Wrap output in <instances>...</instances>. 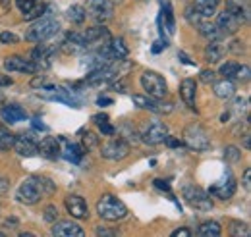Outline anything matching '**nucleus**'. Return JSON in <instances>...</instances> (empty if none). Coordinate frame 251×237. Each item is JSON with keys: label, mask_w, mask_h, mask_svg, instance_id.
<instances>
[{"label": "nucleus", "mask_w": 251, "mask_h": 237, "mask_svg": "<svg viewBox=\"0 0 251 237\" xmlns=\"http://www.w3.org/2000/svg\"><path fill=\"white\" fill-rule=\"evenodd\" d=\"M155 187L160 189V191H166L168 195H170V185H168V181H162V179H155Z\"/></svg>", "instance_id": "obj_48"}, {"label": "nucleus", "mask_w": 251, "mask_h": 237, "mask_svg": "<svg viewBox=\"0 0 251 237\" xmlns=\"http://www.w3.org/2000/svg\"><path fill=\"white\" fill-rule=\"evenodd\" d=\"M195 95H197V83H195V79H191V77L184 79L180 83V96L186 102V106H189V108L195 106Z\"/></svg>", "instance_id": "obj_21"}, {"label": "nucleus", "mask_w": 251, "mask_h": 237, "mask_svg": "<svg viewBox=\"0 0 251 237\" xmlns=\"http://www.w3.org/2000/svg\"><path fill=\"white\" fill-rule=\"evenodd\" d=\"M12 145H14V135H12V133H8V131L0 125V152L10 150Z\"/></svg>", "instance_id": "obj_36"}, {"label": "nucleus", "mask_w": 251, "mask_h": 237, "mask_svg": "<svg viewBox=\"0 0 251 237\" xmlns=\"http://www.w3.org/2000/svg\"><path fill=\"white\" fill-rule=\"evenodd\" d=\"M213 91H215V95L222 98V100H228V98H232L234 96V93H236V85H234V81L232 79H222V81H215L213 83Z\"/></svg>", "instance_id": "obj_23"}, {"label": "nucleus", "mask_w": 251, "mask_h": 237, "mask_svg": "<svg viewBox=\"0 0 251 237\" xmlns=\"http://www.w3.org/2000/svg\"><path fill=\"white\" fill-rule=\"evenodd\" d=\"M236 187H238V183H236L234 176H232L230 172H226V176L220 179L219 183L211 185L207 193H209V195H215V197H219V199H222V201H228V199H232V197H234V193H236Z\"/></svg>", "instance_id": "obj_8"}, {"label": "nucleus", "mask_w": 251, "mask_h": 237, "mask_svg": "<svg viewBox=\"0 0 251 237\" xmlns=\"http://www.w3.org/2000/svg\"><path fill=\"white\" fill-rule=\"evenodd\" d=\"M234 79H240V81L244 79V81H248V79H250V66H240Z\"/></svg>", "instance_id": "obj_43"}, {"label": "nucleus", "mask_w": 251, "mask_h": 237, "mask_svg": "<svg viewBox=\"0 0 251 237\" xmlns=\"http://www.w3.org/2000/svg\"><path fill=\"white\" fill-rule=\"evenodd\" d=\"M133 104L137 108H143V110H151V112H170L172 106L170 104H164L160 102V98H153V96H143V95H133L131 96Z\"/></svg>", "instance_id": "obj_13"}, {"label": "nucleus", "mask_w": 251, "mask_h": 237, "mask_svg": "<svg viewBox=\"0 0 251 237\" xmlns=\"http://www.w3.org/2000/svg\"><path fill=\"white\" fill-rule=\"evenodd\" d=\"M14 81H12V77L10 75H2L0 73V89H6V87H10Z\"/></svg>", "instance_id": "obj_49"}, {"label": "nucleus", "mask_w": 251, "mask_h": 237, "mask_svg": "<svg viewBox=\"0 0 251 237\" xmlns=\"http://www.w3.org/2000/svg\"><path fill=\"white\" fill-rule=\"evenodd\" d=\"M226 10L230 14H234L242 24L250 20V10H248V4L244 0H226Z\"/></svg>", "instance_id": "obj_22"}, {"label": "nucleus", "mask_w": 251, "mask_h": 237, "mask_svg": "<svg viewBox=\"0 0 251 237\" xmlns=\"http://www.w3.org/2000/svg\"><path fill=\"white\" fill-rule=\"evenodd\" d=\"M224 54H226V48H224V45H220L219 41H213V43L205 48V60H207L209 64L220 62V60L224 58Z\"/></svg>", "instance_id": "obj_24"}, {"label": "nucleus", "mask_w": 251, "mask_h": 237, "mask_svg": "<svg viewBox=\"0 0 251 237\" xmlns=\"http://www.w3.org/2000/svg\"><path fill=\"white\" fill-rule=\"evenodd\" d=\"M64 205H66V210L70 212L72 218H77V220H83L89 216V208H87V203L83 197L79 195H68L64 199Z\"/></svg>", "instance_id": "obj_11"}, {"label": "nucleus", "mask_w": 251, "mask_h": 237, "mask_svg": "<svg viewBox=\"0 0 251 237\" xmlns=\"http://www.w3.org/2000/svg\"><path fill=\"white\" fill-rule=\"evenodd\" d=\"M56 54V48L54 47H49V45H43L39 43V47H35L31 52V62L37 66V70H45L50 66L52 56Z\"/></svg>", "instance_id": "obj_12"}, {"label": "nucleus", "mask_w": 251, "mask_h": 237, "mask_svg": "<svg viewBox=\"0 0 251 237\" xmlns=\"http://www.w3.org/2000/svg\"><path fill=\"white\" fill-rule=\"evenodd\" d=\"M242 145H244V148H248V150L251 148V135H250V129H246V133H244V139H242Z\"/></svg>", "instance_id": "obj_52"}, {"label": "nucleus", "mask_w": 251, "mask_h": 237, "mask_svg": "<svg viewBox=\"0 0 251 237\" xmlns=\"http://www.w3.org/2000/svg\"><path fill=\"white\" fill-rule=\"evenodd\" d=\"M186 20H188L191 25H195V27H197L205 18L195 10V6H188V8H186Z\"/></svg>", "instance_id": "obj_37"}, {"label": "nucleus", "mask_w": 251, "mask_h": 237, "mask_svg": "<svg viewBox=\"0 0 251 237\" xmlns=\"http://www.w3.org/2000/svg\"><path fill=\"white\" fill-rule=\"evenodd\" d=\"M81 147L85 150H93L99 147V137L91 131H81Z\"/></svg>", "instance_id": "obj_33"}, {"label": "nucleus", "mask_w": 251, "mask_h": 237, "mask_svg": "<svg viewBox=\"0 0 251 237\" xmlns=\"http://www.w3.org/2000/svg\"><path fill=\"white\" fill-rule=\"evenodd\" d=\"M2 236H4V234H2V232H0V237H2Z\"/></svg>", "instance_id": "obj_59"}, {"label": "nucleus", "mask_w": 251, "mask_h": 237, "mask_svg": "<svg viewBox=\"0 0 251 237\" xmlns=\"http://www.w3.org/2000/svg\"><path fill=\"white\" fill-rule=\"evenodd\" d=\"M0 118L4 119L6 123L14 125L18 121H24V119L27 118V114H25V110L20 104H6V106L0 108Z\"/></svg>", "instance_id": "obj_19"}, {"label": "nucleus", "mask_w": 251, "mask_h": 237, "mask_svg": "<svg viewBox=\"0 0 251 237\" xmlns=\"http://www.w3.org/2000/svg\"><path fill=\"white\" fill-rule=\"evenodd\" d=\"M83 37H85V43L87 45H104L106 41H110V31L106 29L104 25H93V27H89V29L83 33Z\"/></svg>", "instance_id": "obj_20"}, {"label": "nucleus", "mask_w": 251, "mask_h": 237, "mask_svg": "<svg viewBox=\"0 0 251 237\" xmlns=\"http://www.w3.org/2000/svg\"><path fill=\"white\" fill-rule=\"evenodd\" d=\"M97 236H120L118 230H108V228H97Z\"/></svg>", "instance_id": "obj_46"}, {"label": "nucleus", "mask_w": 251, "mask_h": 237, "mask_svg": "<svg viewBox=\"0 0 251 237\" xmlns=\"http://www.w3.org/2000/svg\"><path fill=\"white\" fill-rule=\"evenodd\" d=\"M10 187H12V183H10V179L0 178V195H6V193L10 191Z\"/></svg>", "instance_id": "obj_45"}, {"label": "nucleus", "mask_w": 251, "mask_h": 237, "mask_svg": "<svg viewBox=\"0 0 251 237\" xmlns=\"http://www.w3.org/2000/svg\"><path fill=\"white\" fill-rule=\"evenodd\" d=\"M43 216H45V220H47L49 224H54V222L58 220V208L50 205V207L45 208V214H43Z\"/></svg>", "instance_id": "obj_39"}, {"label": "nucleus", "mask_w": 251, "mask_h": 237, "mask_svg": "<svg viewBox=\"0 0 251 237\" xmlns=\"http://www.w3.org/2000/svg\"><path fill=\"white\" fill-rule=\"evenodd\" d=\"M141 87L145 89V93H147L149 96L160 98V100H162V98L166 96V93H168L164 77H162L160 73H157V71H153V70L143 71V75H141Z\"/></svg>", "instance_id": "obj_4"}, {"label": "nucleus", "mask_w": 251, "mask_h": 237, "mask_svg": "<svg viewBox=\"0 0 251 237\" xmlns=\"http://www.w3.org/2000/svg\"><path fill=\"white\" fill-rule=\"evenodd\" d=\"M97 212H99V216L102 220L118 222V220L126 218L127 207H126L118 197H114V195H102L99 199V203H97Z\"/></svg>", "instance_id": "obj_1"}, {"label": "nucleus", "mask_w": 251, "mask_h": 237, "mask_svg": "<svg viewBox=\"0 0 251 237\" xmlns=\"http://www.w3.org/2000/svg\"><path fill=\"white\" fill-rule=\"evenodd\" d=\"M97 104H99L100 108H102V106H110V104H112V98H110V96H99V98H97Z\"/></svg>", "instance_id": "obj_51"}, {"label": "nucleus", "mask_w": 251, "mask_h": 237, "mask_svg": "<svg viewBox=\"0 0 251 237\" xmlns=\"http://www.w3.org/2000/svg\"><path fill=\"white\" fill-rule=\"evenodd\" d=\"M197 234L201 237H219L222 234V228L217 220H211V222H203L197 230Z\"/></svg>", "instance_id": "obj_29"}, {"label": "nucleus", "mask_w": 251, "mask_h": 237, "mask_svg": "<svg viewBox=\"0 0 251 237\" xmlns=\"http://www.w3.org/2000/svg\"><path fill=\"white\" fill-rule=\"evenodd\" d=\"M39 154H43L45 158H50V160H56L58 156H62V147H60V139L56 137H45L41 139V143L37 145Z\"/></svg>", "instance_id": "obj_16"}, {"label": "nucleus", "mask_w": 251, "mask_h": 237, "mask_svg": "<svg viewBox=\"0 0 251 237\" xmlns=\"http://www.w3.org/2000/svg\"><path fill=\"white\" fill-rule=\"evenodd\" d=\"M220 0H195V10L203 16V18H211L217 14V6Z\"/></svg>", "instance_id": "obj_28"}, {"label": "nucleus", "mask_w": 251, "mask_h": 237, "mask_svg": "<svg viewBox=\"0 0 251 237\" xmlns=\"http://www.w3.org/2000/svg\"><path fill=\"white\" fill-rule=\"evenodd\" d=\"M230 236L232 237H250L251 236L250 224L240 222V220H234V222L230 224Z\"/></svg>", "instance_id": "obj_32"}, {"label": "nucleus", "mask_w": 251, "mask_h": 237, "mask_svg": "<svg viewBox=\"0 0 251 237\" xmlns=\"http://www.w3.org/2000/svg\"><path fill=\"white\" fill-rule=\"evenodd\" d=\"M66 16H68V20H70V22H74V24L81 25V24L85 22L87 12H85V8H83L81 4H74V6H70V8H68Z\"/></svg>", "instance_id": "obj_31"}, {"label": "nucleus", "mask_w": 251, "mask_h": 237, "mask_svg": "<svg viewBox=\"0 0 251 237\" xmlns=\"http://www.w3.org/2000/svg\"><path fill=\"white\" fill-rule=\"evenodd\" d=\"M62 154L66 160H70L72 164H79L81 162V158H83V154H85V148L81 147V145H66L62 148Z\"/></svg>", "instance_id": "obj_27"}, {"label": "nucleus", "mask_w": 251, "mask_h": 237, "mask_svg": "<svg viewBox=\"0 0 251 237\" xmlns=\"http://www.w3.org/2000/svg\"><path fill=\"white\" fill-rule=\"evenodd\" d=\"M100 154L108 160H124L126 156L129 154V143L126 141L124 137H118V139H112L108 143H104L100 148Z\"/></svg>", "instance_id": "obj_7"}, {"label": "nucleus", "mask_w": 251, "mask_h": 237, "mask_svg": "<svg viewBox=\"0 0 251 237\" xmlns=\"http://www.w3.org/2000/svg\"><path fill=\"white\" fill-rule=\"evenodd\" d=\"M166 47H168V43L160 39V43H157V45H153V54H158V52H160L162 48H166Z\"/></svg>", "instance_id": "obj_53"}, {"label": "nucleus", "mask_w": 251, "mask_h": 237, "mask_svg": "<svg viewBox=\"0 0 251 237\" xmlns=\"http://www.w3.org/2000/svg\"><path fill=\"white\" fill-rule=\"evenodd\" d=\"M83 8H85V12L93 18L95 22H99V24L110 20L112 14H114V2L112 0H87L83 4Z\"/></svg>", "instance_id": "obj_6"}, {"label": "nucleus", "mask_w": 251, "mask_h": 237, "mask_svg": "<svg viewBox=\"0 0 251 237\" xmlns=\"http://www.w3.org/2000/svg\"><path fill=\"white\" fill-rule=\"evenodd\" d=\"M238 68H240V64L234 62V60H230V62H226V64L220 66V73H222V77H226V79H234L236 73H238Z\"/></svg>", "instance_id": "obj_34"}, {"label": "nucleus", "mask_w": 251, "mask_h": 237, "mask_svg": "<svg viewBox=\"0 0 251 237\" xmlns=\"http://www.w3.org/2000/svg\"><path fill=\"white\" fill-rule=\"evenodd\" d=\"M193 234H191V230H188V228H178V230H174L172 232V237H191Z\"/></svg>", "instance_id": "obj_44"}, {"label": "nucleus", "mask_w": 251, "mask_h": 237, "mask_svg": "<svg viewBox=\"0 0 251 237\" xmlns=\"http://www.w3.org/2000/svg\"><path fill=\"white\" fill-rule=\"evenodd\" d=\"M197 29H199V33L209 41V43H213V41H220V31L217 29V25L215 24H211V22H207V18L197 25Z\"/></svg>", "instance_id": "obj_26"}, {"label": "nucleus", "mask_w": 251, "mask_h": 237, "mask_svg": "<svg viewBox=\"0 0 251 237\" xmlns=\"http://www.w3.org/2000/svg\"><path fill=\"white\" fill-rule=\"evenodd\" d=\"M99 129H100V133H102V135H106V137H112V135L116 133V127H114V125H110V121L100 123V125H99Z\"/></svg>", "instance_id": "obj_42"}, {"label": "nucleus", "mask_w": 251, "mask_h": 237, "mask_svg": "<svg viewBox=\"0 0 251 237\" xmlns=\"http://www.w3.org/2000/svg\"><path fill=\"white\" fill-rule=\"evenodd\" d=\"M4 68H6V71H18V73H35V71H39L31 60L22 58L18 54L4 60Z\"/></svg>", "instance_id": "obj_15"}, {"label": "nucleus", "mask_w": 251, "mask_h": 237, "mask_svg": "<svg viewBox=\"0 0 251 237\" xmlns=\"http://www.w3.org/2000/svg\"><path fill=\"white\" fill-rule=\"evenodd\" d=\"M60 29V24L54 20V18H37L35 24L27 29L25 33V41L29 43H43L50 37H54Z\"/></svg>", "instance_id": "obj_2"}, {"label": "nucleus", "mask_w": 251, "mask_h": 237, "mask_svg": "<svg viewBox=\"0 0 251 237\" xmlns=\"http://www.w3.org/2000/svg\"><path fill=\"white\" fill-rule=\"evenodd\" d=\"M201 81L203 83H215L217 81V73L213 70H203L201 71Z\"/></svg>", "instance_id": "obj_41"}, {"label": "nucleus", "mask_w": 251, "mask_h": 237, "mask_svg": "<svg viewBox=\"0 0 251 237\" xmlns=\"http://www.w3.org/2000/svg\"><path fill=\"white\" fill-rule=\"evenodd\" d=\"M43 85H45V77H43V75H41V77H35V79L31 81L33 89H41Z\"/></svg>", "instance_id": "obj_54"}, {"label": "nucleus", "mask_w": 251, "mask_h": 237, "mask_svg": "<svg viewBox=\"0 0 251 237\" xmlns=\"http://www.w3.org/2000/svg\"><path fill=\"white\" fill-rule=\"evenodd\" d=\"M18 41H20V39H18L16 33H10V31L0 33V43H4V45H14V43H18Z\"/></svg>", "instance_id": "obj_40"}, {"label": "nucleus", "mask_w": 251, "mask_h": 237, "mask_svg": "<svg viewBox=\"0 0 251 237\" xmlns=\"http://www.w3.org/2000/svg\"><path fill=\"white\" fill-rule=\"evenodd\" d=\"M12 148L24 156V158H31V156H37L39 150H37V143H33V139L25 137V135H20V137H14V145Z\"/></svg>", "instance_id": "obj_18"}, {"label": "nucleus", "mask_w": 251, "mask_h": 237, "mask_svg": "<svg viewBox=\"0 0 251 237\" xmlns=\"http://www.w3.org/2000/svg\"><path fill=\"white\" fill-rule=\"evenodd\" d=\"M178 56H180V60H182L184 64H189V66H195V62H193V60H189V58H188V54H186V52H180Z\"/></svg>", "instance_id": "obj_57"}, {"label": "nucleus", "mask_w": 251, "mask_h": 237, "mask_svg": "<svg viewBox=\"0 0 251 237\" xmlns=\"http://www.w3.org/2000/svg\"><path fill=\"white\" fill-rule=\"evenodd\" d=\"M104 121H108V116H106V114H95L93 116V123H97V125H100V123H104Z\"/></svg>", "instance_id": "obj_55"}, {"label": "nucleus", "mask_w": 251, "mask_h": 237, "mask_svg": "<svg viewBox=\"0 0 251 237\" xmlns=\"http://www.w3.org/2000/svg\"><path fill=\"white\" fill-rule=\"evenodd\" d=\"M52 236H58V237H83L85 236V232H83V228L81 226H77L75 222H68V220H64V222H54V226H52Z\"/></svg>", "instance_id": "obj_17"}, {"label": "nucleus", "mask_w": 251, "mask_h": 237, "mask_svg": "<svg viewBox=\"0 0 251 237\" xmlns=\"http://www.w3.org/2000/svg\"><path fill=\"white\" fill-rule=\"evenodd\" d=\"M31 121H33V127H35V129H41V131H47V129H49V127H47V125H45L39 118H33Z\"/></svg>", "instance_id": "obj_56"}, {"label": "nucleus", "mask_w": 251, "mask_h": 237, "mask_svg": "<svg viewBox=\"0 0 251 237\" xmlns=\"http://www.w3.org/2000/svg\"><path fill=\"white\" fill-rule=\"evenodd\" d=\"M160 20H164V25L168 29V35H172L176 31V22H174V12L170 2H162V12H160Z\"/></svg>", "instance_id": "obj_30"}, {"label": "nucleus", "mask_w": 251, "mask_h": 237, "mask_svg": "<svg viewBox=\"0 0 251 237\" xmlns=\"http://www.w3.org/2000/svg\"><path fill=\"white\" fill-rule=\"evenodd\" d=\"M41 191L37 189V185H35V181L31 178H27L22 185H20V189H18V193H16V199L22 203V205H35V203H39L41 201Z\"/></svg>", "instance_id": "obj_10"}, {"label": "nucleus", "mask_w": 251, "mask_h": 237, "mask_svg": "<svg viewBox=\"0 0 251 237\" xmlns=\"http://www.w3.org/2000/svg\"><path fill=\"white\" fill-rule=\"evenodd\" d=\"M31 179L35 181V185H37V189L41 191L43 197H50V195L56 193V185H54L52 179L45 178V176H31Z\"/></svg>", "instance_id": "obj_25"}, {"label": "nucleus", "mask_w": 251, "mask_h": 237, "mask_svg": "<svg viewBox=\"0 0 251 237\" xmlns=\"http://www.w3.org/2000/svg\"><path fill=\"white\" fill-rule=\"evenodd\" d=\"M251 170L248 168L246 172H244V187H246V191H251Z\"/></svg>", "instance_id": "obj_50"}, {"label": "nucleus", "mask_w": 251, "mask_h": 237, "mask_svg": "<svg viewBox=\"0 0 251 237\" xmlns=\"http://www.w3.org/2000/svg\"><path fill=\"white\" fill-rule=\"evenodd\" d=\"M164 143H166V145H168L170 148H180V147H182V143H180L178 139L170 137V135H166V137H164Z\"/></svg>", "instance_id": "obj_47"}, {"label": "nucleus", "mask_w": 251, "mask_h": 237, "mask_svg": "<svg viewBox=\"0 0 251 237\" xmlns=\"http://www.w3.org/2000/svg\"><path fill=\"white\" fill-rule=\"evenodd\" d=\"M112 89H114V91H120V93H124V85H122V83H114V85H112Z\"/></svg>", "instance_id": "obj_58"}, {"label": "nucleus", "mask_w": 251, "mask_h": 237, "mask_svg": "<svg viewBox=\"0 0 251 237\" xmlns=\"http://www.w3.org/2000/svg\"><path fill=\"white\" fill-rule=\"evenodd\" d=\"M168 135V127L162 123V121H153V123H149L147 127H145V131L141 133V139H143V143H147V145H160V143H164V137Z\"/></svg>", "instance_id": "obj_9"}, {"label": "nucleus", "mask_w": 251, "mask_h": 237, "mask_svg": "<svg viewBox=\"0 0 251 237\" xmlns=\"http://www.w3.org/2000/svg\"><path fill=\"white\" fill-rule=\"evenodd\" d=\"M182 195H184V199H186V203H188L189 207L197 208V210H203V212L213 210V199L209 197L207 191H203L197 185H186L182 189Z\"/></svg>", "instance_id": "obj_5"}, {"label": "nucleus", "mask_w": 251, "mask_h": 237, "mask_svg": "<svg viewBox=\"0 0 251 237\" xmlns=\"http://www.w3.org/2000/svg\"><path fill=\"white\" fill-rule=\"evenodd\" d=\"M184 143L189 150H195V152H205L211 147V141H209V135L207 131L199 125V123H191L186 127L184 131Z\"/></svg>", "instance_id": "obj_3"}, {"label": "nucleus", "mask_w": 251, "mask_h": 237, "mask_svg": "<svg viewBox=\"0 0 251 237\" xmlns=\"http://www.w3.org/2000/svg\"><path fill=\"white\" fill-rule=\"evenodd\" d=\"M224 158H226V162H228V164H238V162H240V158H242V152H240V148L238 147L228 145V147L224 148Z\"/></svg>", "instance_id": "obj_35"}, {"label": "nucleus", "mask_w": 251, "mask_h": 237, "mask_svg": "<svg viewBox=\"0 0 251 237\" xmlns=\"http://www.w3.org/2000/svg\"><path fill=\"white\" fill-rule=\"evenodd\" d=\"M215 25H217V29L220 31V35H234V33H238L240 25H242V22H240L234 14H230L228 10H224V12H220L219 14Z\"/></svg>", "instance_id": "obj_14"}, {"label": "nucleus", "mask_w": 251, "mask_h": 237, "mask_svg": "<svg viewBox=\"0 0 251 237\" xmlns=\"http://www.w3.org/2000/svg\"><path fill=\"white\" fill-rule=\"evenodd\" d=\"M39 4V0H16V6L22 10V14L27 18L29 14H31L33 10H35V6Z\"/></svg>", "instance_id": "obj_38"}]
</instances>
